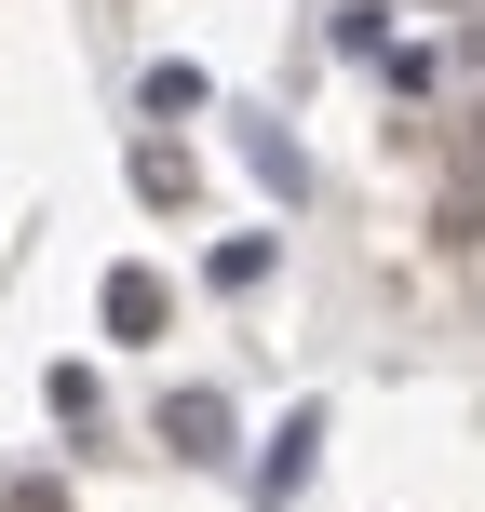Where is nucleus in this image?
Here are the masks:
<instances>
[{
    "label": "nucleus",
    "mask_w": 485,
    "mask_h": 512,
    "mask_svg": "<svg viewBox=\"0 0 485 512\" xmlns=\"http://www.w3.org/2000/svg\"><path fill=\"white\" fill-rule=\"evenodd\" d=\"M162 445H176V459H230V405H216V391H176V405H162Z\"/></svg>",
    "instance_id": "nucleus-1"
},
{
    "label": "nucleus",
    "mask_w": 485,
    "mask_h": 512,
    "mask_svg": "<svg viewBox=\"0 0 485 512\" xmlns=\"http://www.w3.org/2000/svg\"><path fill=\"white\" fill-rule=\"evenodd\" d=\"M310 445H324V418H283V445L256 459V499H270V512H283V499L310 486Z\"/></svg>",
    "instance_id": "nucleus-2"
},
{
    "label": "nucleus",
    "mask_w": 485,
    "mask_h": 512,
    "mask_svg": "<svg viewBox=\"0 0 485 512\" xmlns=\"http://www.w3.org/2000/svg\"><path fill=\"white\" fill-rule=\"evenodd\" d=\"M108 337H162V270H108Z\"/></svg>",
    "instance_id": "nucleus-3"
}]
</instances>
